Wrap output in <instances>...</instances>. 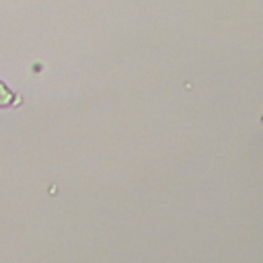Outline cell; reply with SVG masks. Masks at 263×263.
I'll return each mask as SVG.
<instances>
[{"mask_svg":"<svg viewBox=\"0 0 263 263\" xmlns=\"http://www.w3.org/2000/svg\"><path fill=\"white\" fill-rule=\"evenodd\" d=\"M8 105H18V97H14L4 82H0V107H8Z\"/></svg>","mask_w":263,"mask_h":263,"instance_id":"6da1fadb","label":"cell"}]
</instances>
